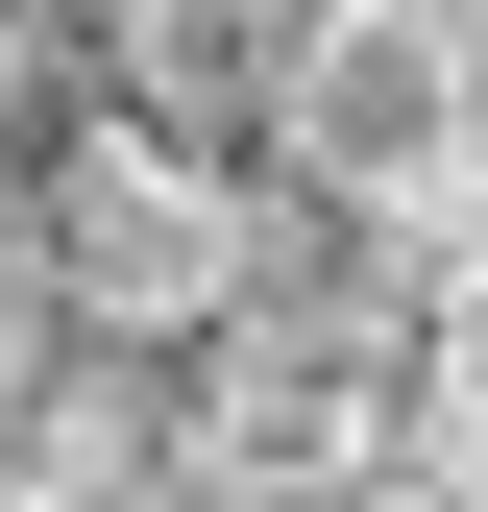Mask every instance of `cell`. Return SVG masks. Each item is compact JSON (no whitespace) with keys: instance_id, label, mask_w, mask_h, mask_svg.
<instances>
[{"instance_id":"cell-1","label":"cell","mask_w":488,"mask_h":512,"mask_svg":"<svg viewBox=\"0 0 488 512\" xmlns=\"http://www.w3.org/2000/svg\"><path fill=\"white\" fill-rule=\"evenodd\" d=\"M269 171H293V220H342V244L488 220V25L464 0H318V25H293V98H269Z\"/></svg>"},{"instance_id":"cell-2","label":"cell","mask_w":488,"mask_h":512,"mask_svg":"<svg viewBox=\"0 0 488 512\" xmlns=\"http://www.w3.org/2000/svg\"><path fill=\"white\" fill-rule=\"evenodd\" d=\"M366 464H415V317H391V244L366 269H269L196 342V488L220 512H318Z\"/></svg>"},{"instance_id":"cell-3","label":"cell","mask_w":488,"mask_h":512,"mask_svg":"<svg viewBox=\"0 0 488 512\" xmlns=\"http://www.w3.org/2000/svg\"><path fill=\"white\" fill-rule=\"evenodd\" d=\"M49 269H74V317H98V342H171V366H196L220 317L293 269V220H269V171H244L220 122L98 98L74 147H49Z\"/></svg>"},{"instance_id":"cell-4","label":"cell","mask_w":488,"mask_h":512,"mask_svg":"<svg viewBox=\"0 0 488 512\" xmlns=\"http://www.w3.org/2000/svg\"><path fill=\"white\" fill-rule=\"evenodd\" d=\"M0 464H25L49 512H220L196 488V366L171 342H49V366H0Z\"/></svg>"},{"instance_id":"cell-5","label":"cell","mask_w":488,"mask_h":512,"mask_svg":"<svg viewBox=\"0 0 488 512\" xmlns=\"http://www.w3.org/2000/svg\"><path fill=\"white\" fill-rule=\"evenodd\" d=\"M293 25H318V0H98L122 98H147V122H220V147H269V98H293Z\"/></svg>"},{"instance_id":"cell-6","label":"cell","mask_w":488,"mask_h":512,"mask_svg":"<svg viewBox=\"0 0 488 512\" xmlns=\"http://www.w3.org/2000/svg\"><path fill=\"white\" fill-rule=\"evenodd\" d=\"M0 512H49V488H25V464H0Z\"/></svg>"}]
</instances>
